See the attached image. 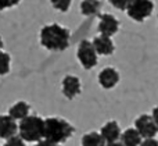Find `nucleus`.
<instances>
[{"label":"nucleus","instance_id":"16","mask_svg":"<svg viewBox=\"0 0 158 146\" xmlns=\"http://www.w3.org/2000/svg\"><path fill=\"white\" fill-rule=\"evenodd\" d=\"M100 8H101L100 0H82L81 3V13L83 15H94V14H97L100 11Z\"/></svg>","mask_w":158,"mask_h":146},{"label":"nucleus","instance_id":"8","mask_svg":"<svg viewBox=\"0 0 158 146\" xmlns=\"http://www.w3.org/2000/svg\"><path fill=\"white\" fill-rule=\"evenodd\" d=\"M61 88H63V95L68 100H72L81 95L82 92V84L81 79L75 75H65L61 82Z\"/></svg>","mask_w":158,"mask_h":146},{"label":"nucleus","instance_id":"24","mask_svg":"<svg viewBox=\"0 0 158 146\" xmlns=\"http://www.w3.org/2000/svg\"><path fill=\"white\" fill-rule=\"evenodd\" d=\"M151 116H153L154 121H156V124H157V127H158V106L153 109V113H151Z\"/></svg>","mask_w":158,"mask_h":146},{"label":"nucleus","instance_id":"4","mask_svg":"<svg viewBox=\"0 0 158 146\" xmlns=\"http://www.w3.org/2000/svg\"><path fill=\"white\" fill-rule=\"evenodd\" d=\"M97 56L98 54L94 49L93 42L87 41V39H83V41L79 43L78 50H77V57L85 70H92L97 66V60H98Z\"/></svg>","mask_w":158,"mask_h":146},{"label":"nucleus","instance_id":"2","mask_svg":"<svg viewBox=\"0 0 158 146\" xmlns=\"http://www.w3.org/2000/svg\"><path fill=\"white\" fill-rule=\"evenodd\" d=\"M75 132V128L71 122L60 117H49L44 120V139L54 144H64Z\"/></svg>","mask_w":158,"mask_h":146},{"label":"nucleus","instance_id":"5","mask_svg":"<svg viewBox=\"0 0 158 146\" xmlns=\"http://www.w3.org/2000/svg\"><path fill=\"white\" fill-rule=\"evenodd\" d=\"M126 11H128L129 18L137 22H143L153 14L154 3L153 0H132Z\"/></svg>","mask_w":158,"mask_h":146},{"label":"nucleus","instance_id":"21","mask_svg":"<svg viewBox=\"0 0 158 146\" xmlns=\"http://www.w3.org/2000/svg\"><path fill=\"white\" fill-rule=\"evenodd\" d=\"M21 0H2V10H6V8H10L13 6H17Z\"/></svg>","mask_w":158,"mask_h":146},{"label":"nucleus","instance_id":"1","mask_svg":"<svg viewBox=\"0 0 158 146\" xmlns=\"http://www.w3.org/2000/svg\"><path fill=\"white\" fill-rule=\"evenodd\" d=\"M71 32L60 24L44 25L40 29V45L50 52H63L69 46Z\"/></svg>","mask_w":158,"mask_h":146},{"label":"nucleus","instance_id":"12","mask_svg":"<svg viewBox=\"0 0 158 146\" xmlns=\"http://www.w3.org/2000/svg\"><path fill=\"white\" fill-rule=\"evenodd\" d=\"M100 134L103 135V138L106 139L107 144H112V142H118V139L122 136L119 124L117 121H108L101 127Z\"/></svg>","mask_w":158,"mask_h":146},{"label":"nucleus","instance_id":"9","mask_svg":"<svg viewBox=\"0 0 158 146\" xmlns=\"http://www.w3.org/2000/svg\"><path fill=\"white\" fill-rule=\"evenodd\" d=\"M98 84L104 89H112L119 82V72L114 67H106L98 72Z\"/></svg>","mask_w":158,"mask_h":146},{"label":"nucleus","instance_id":"11","mask_svg":"<svg viewBox=\"0 0 158 146\" xmlns=\"http://www.w3.org/2000/svg\"><path fill=\"white\" fill-rule=\"evenodd\" d=\"M93 45H94V49L97 52V54L110 56L115 52V45L110 36H104V35L96 36L93 39Z\"/></svg>","mask_w":158,"mask_h":146},{"label":"nucleus","instance_id":"10","mask_svg":"<svg viewBox=\"0 0 158 146\" xmlns=\"http://www.w3.org/2000/svg\"><path fill=\"white\" fill-rule=\"evenodd\" d=\"M18 130L19 125L17 124V120H14L8 114L2 116V118H0V136H2V139L7 141V139L15 136Z\"/></svg>","mask_w":158,"mask_h":146},{"label":"nucleus","instance_id":"19","mask_svg":"<svg viewBox=\"0 0 158 146\" xmlns=\"http://www.w3.org/2000/svg\"><path fill=\"white\" fill-rule=\"evenodd\" d=\"M108 2L112 7L118 8V10H128L132 0H108Z\"/></svg>","mask_w":158,"mask_h":146},{"label":"nucleus","instance_id":"13","mask_svg":"<svg viewBox=\"0 0 158 146\" xmlns=\"http://www.w3.org/2000/svg\"><path fill=\"white\" fill-rule=\"evenodd\" d=\"M143 141L144 139L136 128H128L123 131L122 136H121V142L125 146H140Z\"/></svg>","mask_w":158,"mask_h":146},{"label":"nucleus","instance_id":"23","mask_svg":"<svg viewBox=\"0 0 158 146\" xmlns=\"http://www.w3.org/2000/svg\"><path fill=\"white\" fill-rule=\"evenodd\" d=\"M35 146H61V145L54 144V142H50V141H47V139H43V141L35 144Z\"/></svg>","mask_w":158,"mask_h":146},{"label":"nucleus","instance_id":"25","mask_svg":"<svg viewBox=\"0 0 158 146\" xmlns=\"http://www.w3.org/2000/svg\"><path fill=\"white\" fill-rule=\"evenodd\" d=\"M107 146H125L122 142H112V144H107Z\"/></svg>","mask_w":158,"mask_h":146},{"label":"nucleus","instance_id":"17","mask_svg":"<svg viewBox=\"0 0 158 146\" xmlns=\"http://www.w3.org/2000/svg\"><path fill=\"white\" fill-rule=\"evenodd\" d=\"M10 64H11V57L8 53L2 52L0 53V74L6 75L10 71Z\"/></svg>","mask_w":158,"mask_h":146},{"label":"nucleus","instance_id":"6","mask_svg":"<svg viewBox=\"0 0 158 146\" xmlns=\"http://www.w3.org/2000/svg\"><path fill=\"white\" fill-rule=\"evenodd\" d=\"M135 128L140 132L143 139L154 138L158 134V127L153 116H150V114H142V116L137 117L136 121H135Z\"/></svg>","mask_w":158,"mask_h":146},{"label":"nucleus","instance_id":"20","mask_svg":"<svg viewBox=\"0 0 158 146\" xmlns=\"http://www.w3.org/2000/svg\"><path fill=\"white\" fill-rule=\"evenodd\" d=\"M3 146H27V144H25V141L19 135H15V136H13V138L7 139Z\"/></svg>","mask_w":158,"mask_h":146},{"label":"nucleus","instance_id":"14","mask_svg":"<svg viewBox=\"0 0 158 146\" xmlns=\"http://www.w3.org/2000/svg\"><path fill=\"white\" fill-rule=\"evenodd\" d=\"M29 111H31V106L27 102H17L15 105H13L8 109V116H11L14 120L22 121L28 116H31Z\"/></svg>","mask_w":158,"mask_h":146},{"label":"nucleus","instance_id":"18","mask_svg":"<svg viewBox=\"0 0 158 146\" xmlns=\"http://www.w3.org/2000/svg\"><path fill=\"white\" fill-rule=\"evenodd\" d=\"M50 3L56 10L61 11V13H67L71 8L72 0H50Z\"/></svg>","mask_w":158,"mask_h":146},{"label":"nucleus","instance_id":"22","mask_svg":"<svg viewBox=\"0 0 158 146\" xmlns=\"http://www.w3.org/2000/svg\"><path fill=\"white\" fill-rule=\"evenodd\" d=\"M140 146H158V139L156 138H150V139H144L142 142Z\"/></svg>","mask_w":158,"mask_h":146},{"label":"nucleus","instance_id":"15","mask_svg":"<svg viewBox=\"0 0 158 146\" xmlns=\"http://www.w3.org/2000/svg\"><path fill=\"white\" fill-rule=\"evenodd\" d=\"M82 146H107V142L100 132L92 131L82 136Z\"/></svg>","mask_w":158,"mask_h":146},{"label":"nucleus","instance_id":"7","mask_svg":"<svg viewBox=\"0 0 158 146\" xmlns=\"http://www.w3.org/2000/svg\"><path fill=\"white\" fill-rule=\"evenodd\" d=\"M97 17H98V32H100V35L111 38L112 35H115L119 31V21L112 14L104 13V14H98Z\"/></svg>","mask_w":158,"mask_h":146},{"label":"nucleus","instance_id":"3","mask_svg":"<svg viewBox=\"0 0 158 146\" xmlns=\"http://www.w3.org/2000/svg\"><path fill=\"white\" fill-rule=\"evenodd\" d=\"M18 135L25 142H40L44 139V120L39 116H28L19 121Z\"/></svg>","mask_w":158,"mask_h":146}]
</instances>
